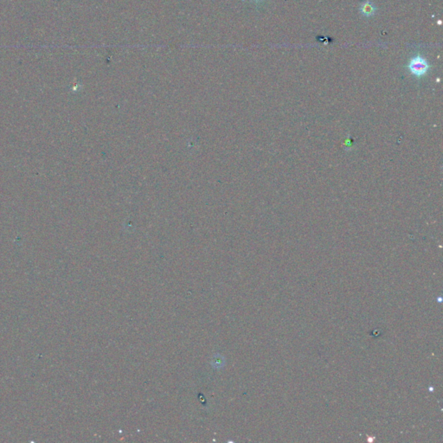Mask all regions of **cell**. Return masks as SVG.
<instances>
[{"mask_svg":"<svg viewBox=\"0 0 443 443\" xmlns=\"http://www.w3.org/2000/svg\"><path fill=\"white\" fill-rule=\"evenodd\" d=\"M359 11L361 12L362 15H364V17H371V16H374L376 14L377 7L372 2H370V0H365L360 5Z\"/></svg>","mask_w":443,"mask_h":443,"instance_id":"cell-2","label":"cell"},{"mask_svg":"<svg viewBox=\"0 0 443 443\" xmlns=\"http://www.w3.org/2000/svg\"><path fill=\"white\" fill-rule=\"evenodd\" d=\"M409 72L414 76V77L421 78L426 76L430 68V65L429 62L424 57H422L420 55H417L415 57H412L411 60L409 61Z\"/></svg>","mask_w":443,"mask_h":443,"instance_id":"cell-1","label":"cell"},{"mask_svg":"<svg viewBox=\"0 0 443 443\" xmlns=\"http://www.w3.org/2000/svg\"><path fill=\"white\" fill-rule=\"evenodd\" d=\"M254 1H259V0H254Z\"/></svg>","mask_w":443,"mask_h":443,"instance_id":"cell-3","label":"cell"}]
</instances>
